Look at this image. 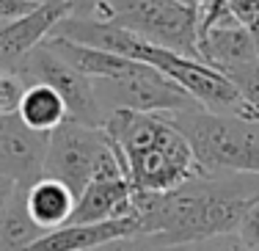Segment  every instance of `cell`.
Listing matches in <instances>:
<instances>
[{"label": "cell", "mask_w": 259, "mask_h": 251, "mask_svg": "<svg viewBox=\"0 0 259 251\" xmlns=\"http://www.w3.org/2000/svg\"><path fill=\"white\" fill-rule=\"evenodd\" d=\"M259 193V174H196L171 191H133L138 237L155 246H196L234 235Z\"/></svg>", "instance_id": "obj_1"}, {"label": "cell", "mask_w": 259, "mask_h": 251, "mask_svg": "<svg viewBox=\"0 0 259 251\" xmlns=\"http://www.w3.org/2000/svg\"><path fill=\"white\" fill-rule=\"evenodd\" d=\"M102 130L119 152L133 191H171L201 174L190 144L165 113L110 111Z\"/></svg>", "instance_id": "obj_2"}, {"label": "cell", "mask_w": 259, "mask_h": 251, "mask_svg": "<svg viewBox=\"0 0 259 251\" xmlns=\"http://www.w3.org/2000/svg\"><path fill=\"white\" fill-rule=\"evenodd\" d=\"M165 116L190 144L201 174H259V121L204 108Z\"/></svg>", "instance_id": "obj_3"}, {"label": "cell", "mask_w": 259, "mask_h": 251, "mask_svg": "<svg viewBox=\"0 0 259 251\" xmlns=\"http://www.w3.org/2000/svg\"><path fill=\"white\" fill-rule=\"evenodd\" d=\"M91 20L113 22L149 45L199 58L196 9L180 0H102L91 11Z\"/></svg>", "instance_id": "obj_4"}, {"label": "cell", "mask_w": 259, "mask_h": 251, "mask_svg": "<svg viewBox=\"0 0 259 251\" xmlns=\"http://www.w3.org/2000/svg\"><path fill=\"white\" fill-rule=\"evenodd\" d=\"M94 83V94L102 113L110 111H138V113H180L201 108L185 89L155 66L133 61V66L116 77H102Z\"/></svg>", "instance_id": "obj_5"}, {"label": "cell", "mask_w": 259, "mask_h": 251, "mask_svg": "<svg viewBox=\"0 0 259 251\" xmlns=\"http://www.w3.org/2000/svg\"><path fill=\"white\" fill-rule=\"evenodd\" d=\"M110 149V138L102 127L80 124L66 119L61 127H55L47 141L45 157V177L64 182L75 196L83 193L89 180L94 177L97 163Z\"/></svg>", "instance_id": "obj_6"}, {"label": "cell", "mask_w": 259, "mask_h": 251, "mask_svg": "<svg viewBox=\"0 0 259 251\" xmlns=\"http://www.w3.org/2000/svg\"><path fill=\"white\" fill-rule=\"evenodd\" d=\"M14 75H20L25 86L45 83V86H50V89H55L61 94V100L66 102V111H69L72 121L102 127L105 113H102L100 102H97L94 83L85 75H80L75 66L66 64L47 41H41L39 47H33V50L22 58V64L17 66Z\"/></svg>", "instance_id": "obj_7"}, {"label": "cell", "mask_w": 259, "mask_h": 251, "mask_svg": "<svg viewBox=\"0 0 259 251\" xmlns=\"http://www.w3.org/2000/svg\"><path fill=\"white\" fill-rule=\"evenodd\" d=\"M130 199H133V185L127 180L119 152L110 144V149L97 163L94 177L83 188V193L77 196L75 210H72L66 224H91V221H105V218L130 216L133 213Z\"/></svg>", "instance_id": "obj_8"}, {"label": "cell", "mask_w": 259, "mask_h": 251, "mask_svg": "<svg viewBox=\"0 0 259 251\" xmlns=\"http://www.w3.org/2000/svg\"><path fill=\"white\" fill-rule=\"evenodd\" d=\"M50 133L30 130L17 113L0 116V171L20 188H30L45 177V157Z\"/></svg>", "instance_id": "obj_9"}, {"label": "cell", "mask_w": 259, "mask_h": 251, "mask_svg": "<svg viewBox=\"0 0 259 251\" xmlns=\"http://www.w3.org/2000/svg\"><path fill=\"white\" fill-rule=\"evenodd\" d=\"M66 14H69L66 0H47V3L30 9L28 14L3 22L0 25V75L17 72L22 58L33 47H39L50 36V30L58 25V20Z\"/></svg>", "instance_id": "obj_10"}, {"label": "cell", "mask_w": 259, "mask_h": 251, "mask_svg": "<svg viewBox=\"0 0 259 251\" xmlns=\"http://www.w3.org/2000/svg\"><path fill=\"white\" fill-rule=\"evenodd\" d=\"M127 237H138V221L133 213L91 224H64L39 237L28 251H97Z\"/></svg>", "instance_id": "obj_11"}, {"label": "cell", "mask_w": 259, "mask_h": 251, "mask_svg": "<svg viewBox=\"0 0 259 251\" xmlns=\"http://www.w3.org/2000/svg\"><path fill=\"white\" fill-rule=\"evenodd\" d=\"M259 58V45L245 25L229 22V25H215L207 33L199 36V61L218 72H226L232 66L248 64Z\"/></svg>", "instance_id": "obj_12"}, {"label": "cell", "mask_w": 259, "mask_h": 251, "mask_svg": "<svg viewBox=\"0 0 259 251\" xmlns=\"http://www.w3.org/2000/svg\"><path fill=\"white\" fill-rule=\"evenodd\" d=\"M77 196L64 185V182L53 180V177H41L30 188H25V204L28 213L39 226H45L47 232L58 229L69 221L72 210H75Z\"/></svg>", "instance_id": "obj_13"}, {"label": "cell", "mask_w": 259, "mask_h": 251, "mask_svg": "<svg viewBox=\"0 0 259 251\" xmlns=\"http://www.w3.org/2000/svg\"><path fill=\"white\" fill-rule=\"evenodd\" d=\"M47 45L58 53L69 66H75L80 75H85L89 80H102V77H116L124 69L133 66V58L116 56V53L100 50V47L77 45L72 39H61V36H47Z\"/></svg>", "instance_id": "obj_14"}, {"label": "cell", "mask_w": 259, "mask_h": 251, "mask_svg": "<svg viewBox=\"0 0 259 251\" xmlns=\"http://www.w3.org/2000/svg\"><path fill=\"white\" fill-rule=\"evenodd\" d=\"M17 116L25 121L30 130L53 133L55 127H61L69 119V111H66V102L61 100V94L55 89H50L45 83H30L22 91Z\"/></svg>", "instance_id": "obj_15"}, {"label": "cell", "mask_w": 259, "mask_h": 251, "mask_svg": "<svg viewBox=\"0 0 259 251\" xmlns=\"http://www.w3.org/2000/svg\"><path fill=\"white\" fill-rule=\"evenodd\" d=\"M47 229L30 218L25 204V188H17L14 199L0 213V251H28Z\"/></svg>", "instance_id": "obj_16"}, {"label": "cell", "mask_w": 259, "mask_h": 251, "mask_svg": "<svg viewBox=\"0 0 259 251\" xmlns=\"http://www.w3.org/2000/svg\"><path fill=\"white\" fill-rule=\"evenodd\" d=\"M221 75H226V80L237 89L240 100L248 108V116L254 121H259V58L248 61V64L232 66V69L221 72Z\"/></svg>", "instance_id": "obj_17"}, {"label": "cell", "mask_w": 259, "mask_h": 251, "mask_svg": "<svg viewBox=\"0 0 259 251\" xmlns=\"http://www.w3.org/2000/svg\"><path fill=\"white\" fill-rule=\"evenodd\" d=\"M22 91H25V83H22L20 75H14V72L0 75V116L17 113L20 100H22Z\"/></svg>", "instance_id": "obj_18"}, {"label": "cell", "mask_w": 259, "mask_h": 251, "mask_svg": "<svg viewBox=\"0 0 259 251\" xmlns=\"http://www.w3.org/2000/svg\"><path fill=\"white\" fill-rule=\"evenodd\" d=\"M234 235H237L243 243L259 248V193L251 199V204L245 207V213H243V218H240L237 232H234Z\"/></svg>", "instance_id": "obj_19"}, {"label": "cell", "mask_w": 259, "mask_h": 251, "mask_svg": "<svg viewBox=\"0 0 259 251\" xmlns=\"http://www.w3.org/2000/svg\"><path fill=\"white\" fill-rule=\"evenodd\" d=\"M188 251H259V248L243 243L237 235H221V237H212V240L188 246Z\"/></svg>", "instance_id": "obj_20"}, {"label": "cell", "mask_w": 259, "mask_h": 251, "mask_svg": "<svg viewBox=\"0 0 259 251\" xmlns=\"http://www.w3.org/2000/svg\"><path fill=\"white\" fill-rule=\"evenodd\" d=\"M97 251H188V246H155L144 237H127V240H116Z\"/></svg>", "instance_id": "obj_21"}, {"label": "cell", "mask_w": 259, "mask_h": 251, "mask_svg": "<svg viewBox=\"0 0 259 251\" xmlns=\"http://www.w3.org/2000/svg\"><path fill=\"white\" fill-rule=\"evenodd\" d=\"M39 3L33 0H0V22H9V20H17V17L28 14L30 9H36Z\"/></svg>", "instance_id": "obj_22"}, {"label": "cell", "mask_w": 259, "mask_h": 251, "mask_svg": "<svg viewBox=\"0 0 259 251\" xmlns=\"http://www.w3.org/2000/svg\"><path fill=\"white\" fill-rule=\"evenodd\" d=\"M17 188H20V185H17L9 174H3V171H0V213H3V207L9 204L11 199H14Z\"/></svg>", "instance_id": "obj_23"}, {"label": "cell", "mask_w": 259, "mask_h": 251, "mask_svg": "<svg viewBox=\"0 0 259 251\" xmlns=\"http://www.w3.org/2000/svg\"><path fill=\"white\" fill-rule=\"evenodd\" d=\"M100 3L102 0H69V14L72 17H91V11Z\"/></svg>", "instance_id": "obj_24"}, {"label": "cell", "mask_w": 259, "mask_h": 251, "mask_svg": "<svg viewBox=\"0 0 259 251\" xmlns=\"http://www.w3.org/2000/svg\"><path fill=\"white\" fill-rule=\"evenodd\" d=\"M180 3H185V6H193V9H196V3H199V0H180Z\"/></svg>", "instance_id": "obj_25"}, {"label": "cell", "mask_w": 259, "mask_h": 251, "mask_svg": "<svg viewBox=\"0 0 259 251\" xmlns=\"http://www.w3.org/2000/svg\"><path fill=\"white\" fill-rule=\"evenodd\" d=\"M33 3H47V0H33Z\"/></svg>", "instance_id": "obj_26"}, {"label": "cell", "mask_w": 259, "mask_h": 251, "mask_svg": "<svg viewBox=\"0 0 259 251\" xmlns=\"http://www.w3.org/2000/svg\"><path fill=\"white\" fill-rule=\"evenodd\" d=\"M66 3H69V0H66Z\"/></svg>", "instance_id": "obj_27"}]
</instances>
